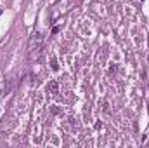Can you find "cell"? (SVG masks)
<instances>
[{
  "mask_svg": "<svg viewBox=\"0 0 149 148\" xmlns=\"http://www.w3.org/2000/svg\"><path fill=\"white\" fill-rule=\"evenodd\" d=\"M30 59H36L38 58V54H40V51H42V37L38 35V33H35V35H31V38H30Z\"/></svg>",
  "mask_w": 149,
  "mask_h": 148,
  "instance_id": "1",
  "label": "cell"
},
{
  "mask_svg": "<svg viewBox=\"0 0 149 148\" xmlns=\"http://www.w3.org/2000/svg\"><path fill=\"white\" fill-rule=\"evenodd\" d=\"M50 64H52V70H54V72H57V70H59V64H57V59H56V58L50 59Z\"/></svg>",
  "mask_w": 149,
  "mask_h": 148,
  "instance_id": "2",
  "label": "cell"
},
{
  "mask_svg": "<svg viewBox=\"0 0 149 148\" xmlns=\"http://www.w3.org/2000/svg\"><path fill=\"white\" fill-rule=\"evenodd\" d=\"M49 89H50V92H57V82H50Z\"/></svg>",
  "mask_w": 149,
  "mask_h": 148,
  "instance_id": "3",
  "label": "cell"
}]
</instances>
